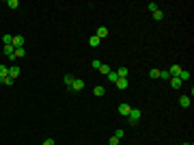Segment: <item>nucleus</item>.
Listing matches in <instances>:
<instances>
[{"label": "nucleus", "mask_w": 194, "mask_h": 145, "mask_svg": "<svg viewBox=\"0 0 194 145\" xmlns=\"http://www.w3.org/2000/svg\"><path fill=\"white\" fill-rule=\"evenodd\" d=\"M140 115H142V113H140L138 108H132V111H130V115H127V124H132V126H134V124H138Z\"/></svg>", "instance_id": "obj_1"}, {"label": "nucleus", "mask_w": 194, "mask_h": 145, "mask_svg": "<svg viewBox=\"0 0 194 145\" xmlns=\"http://www.w3.org/2000/svg\"><path fill=\"white\" fill-rule=\"evenodd\" d=\"M130 111H132V106H130V104H125V102H121V104H119V113L123 115V117H127V115H130Z\"/></svg>", "instance_id": "obj_2"}, {"label": "nucleus", "mask_w": 194, "mask_h": 145, "mask_svg": "<svg viewBox=\"0 0 194 145\" xmlns=\"http://www.w3.org/2000/svg\"><path fill=\"white\" fill-rule=\"evenodd\" d=\"M71 89H74V91H82V89H84V80L74 78V82H71Z\"/></svg>", "instance_id": "obj_3"}, {"label": "nucleus", "mask_w": 194, "mask_h": 145, "mask_svg": "<svg viewBox=\"0 0 194 145\" xmlns=\"http://www.w3.org/2000/svg\"><path fill=\"white\" fill-rule=\"evenodd\" d=\"M11 43H13V48H24V37L22 35H15Z\"/></svg>", "instance_id": "obj_4"}, {"label": "nucleus", "mask_w": 194, "mask_h": 145, "mask_svg": "<svg viewBox=\"0 0 194 145\" xmlns=\"http://www.w3.org/2000/svg\"><path fill=\"white\" fill-rule=\"evenodd\" d=\"M17 76H19V67H17V65H11V67H9V78L15 80Z\"/></svg>", "instance_id": "obj_5"}, {"label": "nucleus", "mask_w": 194, "mask_h": 145, "mask_svg": "<svg viewBox=\"0 0 194 145\" xmlns=\"http://www.w3.org/2000/svg\"><path fill=\"white\" fill-rule=\"evenodd\" d=\"M95 37L106 39V37H108V28H106V26H99V28H97V33H95Z\"/></svg>", "instance_id": "obj_6"}, {"label": "nucleus", "mask_w": 194, "mask_h": 145, "mask_svg": "<svg viewBox=\"0 0 194 145\" xmlns=\"http://www.w3.org/2000/svg\"><path fill=\"white\" fill-rule=\"evenodd\" d=\"M114 85H116V89H121V91H123V89H127V85H130V82H127V78H119Z\"/></svg>", "instance_id": "obj_7"}, {"label": "nucleus", "mask_w": 194, "mask_h": 145, "mask_svg": "<svg viewBox=\"0 0 194 145\" xmlns=\"http://www.w3.org/2000/svg\"><path fill=\"white\" fill-rule=\"evenodd\" d=\"M151 15H153V20H155V22H162V20H164V11H162V9H155Z\"/></svg>", "instance_id": "obj_8"}, {"label": "nucleus", "mask_w": 194, "mask_h": 145, "mask_svg": "<svg viewBox=\"0 0 194 145\" xmlns=\"http://www.w3.org/2000/svg\"><path fill=\"white\" fill-rule=\"evenodd\" d=\"M177 78H179V80H181V82H185V80H190V71H188V69H181V71H179V76H177Z\"/></svg>", "instance_id": "obj_9"}, {"label": "nucleus", "mask_w": 194, "mask_h": 145, "mask_svg": "<svg viewBox=\"0 0 194 145\" xmlns=\"http://www.w3.org/2000/svg\"><path fill=\"white\" fill-rule=\"evenodd\" d=\"M127 74H130L127 67H119V69H116V76H119V78H127Z\"/></svg>", "instance_id": "obj_10"}, {"label": "nucleus", "mask_w": 194, "mask_h": 145, "mask_svg": "<svg viewBox=\"0 0 194 145\" xmlns=\"http://www.w3.org/2000/svg\"><path fill=\"white\" fill-rule=\"evenodd\" d=\"M181 85H183V82H181L177 76H173V78H171V87H173V89H181Z\"/></svg>", "instance_id": "obj_11"}, {"label": "nucleus", "mask_w": 194, "mask_h": 145, "mask_svg": "<svg viewBox=\"0 0 194 145\" xmlns=\"http://www.w3.org/2000/svg\"><path fill=\"white\" fill-rule=\"evenodd\" d=\"M24 54H26V50H24V48H15V54H13V56H11V59H13V61H15V59H22V56H24Z\"/></svg>", "instance_id": "obj_12"}, {"label": "nucleus", "mask_w": 194, "mask_h": 145, "mask_svg": "<svg viewBox=\"0 0 194 145\" xmlns=\"http://www.w3.org/2000/svg\"><path fill=\"white\" fill-rule=\"evenodd\" d=\"M179 106H183V108L190 106V98H188V95H181V98H179Z\"/></svg>", "instance_id": "obj_13"}, {"label": "nucleus", "mask_w": 194, "mask_h": 145, "mask_svg": "<svg viewBox=\"0 0 194 145\" xmlns=\"http://www.w3.org/2000/svg\"><path fill=\"white\" fill-rule=\"evenodd\" d=\"M179 71H181V67L179 65H173L171 69H168V74H171V78H173V76H179Z\"/></svg>", "instance_id": "obj_14"}, {"label": "nucleus", "mask_w": 194, "mask_h": 145, "mask_svg": "<svg viewBox=\"0 0 194 145\" xmlns=\"http://www.w3.org/2000/svg\"><path fill=\"white\" fill-rule=\"evenodd\" d=\"M93 93H95V95H97V98H102V95H104V93H106V91H104V87H102V85H97V87H95V89H93Z\"/></svg>", "instance_id": "obj_15"}, {"label": "nucleus", "mask_w": 194, "mask_h": 145, "mask_svg": "<svg viewBox=\"0 0 194 145\" xmlns=\"http://www.w3.org/2000/svg\"><path fill=\"white\" fill-rule=\"evenodd\" d=\"M5 76H9V67L0 63V78H5Z\"/></svg>", "instance_id": "obj_16"}, {"label": "nucleus", "mask_w": 194, "mask_h": 145, "mask_svg": "<svg viewBox=\"0 0 194 145\" xmlns=\"http://www.w3.org/2000/svg\"><path fill=\"white\" fill-rule=\"evenodd\" d=\"M88 43H91V45H93V48H97V45H99V43H102V39H99V37H95V35H93V37H91V39H88Z\"/></svg>", "instance_id": "obj_17"}, {"label": "nucleus", "mask_w": 194, "mask_h": 145, "mask_svg": "<svg viewBox=\"0 0 194 145\" xmlns=\"http://www.w3.org/2000/svg\"><path fill=\"white\" fill-rule=\"evenodd\" d=\"M110 71H112V69H110L108 65H102V67H99V74H102V76H108Z\"/></svg>", "instance_id": "obj_18"}, {"label": "nucleus", "mask_w": 194, "mask_h": 145, "mask_svg": "<svg viewBox=\"0 0 194 145\" xmlns=\"http://www.w3.org/2000/svg\"><path fill=\"white\" fill-rule=\"evenodd\" d=\"M160 78H164V80H171V74H168V69H160Z\"/></svg>", "instance_id": "obj_19"}, {"label": "nucleus", "mask_w": 194, "mask_h": 145, "mask_svg": "<svg viewBox=\"0 0 194 145\" xmlns=\"http://www.w3.org/2000/svg\"><path fill=\"white\" fill-rule=\"evenodd\" d=\"M7 7H9V9H17L19 2H17V0H7Z\"/></svg>", "instance_id": "obj_20"}, {"label": "nucleus", "mask_w": 194, "mask_h": 145, "mask_svg": "<svg viewBox=\"0 0 194 145\" xmlns=\"http://www.w3.org/2000/svg\"><path fill=\"white\" fill-rule=\"evenodd\" d=\"M0 82H2V85H7V87H11V85H13V78L5 76V78H0Z\"/></svg>", "instance_id": "obj_21"}, {"label": "nucleus", "mask_w": 194, "mask_h": 145, "mask_svg": "<svg viewBox=\"0 0 194 145\" xmlns=\"http://www.w3.org/2000/svg\"><path fill=\"white\" fill-rule=\"evenodd\" d=\"M108 80H110V82H116V80H119L116 71H110V74H108Z\"/></svg>", "instance_id": "obj_22"}, {"label": "nucleus", "mask_w": 194, "mask_h": 145, "mask_svg": "<svg viewBox=\"0 0 194 145\" xmlns=\"http://www.w3.org/2000/svg\"><path fill=\"white\" fill-rule=\"evenodd\" d=\"M63 80H65V85H67V87L71 89V82H74V76H69V74H67V76H65Z\"/></svg>", "instance_id": "obj_23"}, {"label": "nucleus", "mask_w": 194, "mask_h": 145, "mask_svg": "<svg viewBox=\"0 0 194 145\" xmlns=\"http://www.w3.org/2000/svg\"><path fill=\"white\" fill-rule=\"evenodd\" d=\"M149 76H151V78H160V69H155V67H153V69L149 71Z\"/></svg>", "instance_id": "obj_24"}, {"label": "nucleus", "mask_w": 194, "mask_h": 145, "mask_svg": "<svg viewBox=\"0 0 194 145\" xmlns=\"http://www.w3.org/2000/svg\"><path fill=\"white\" fill-rule=\"evenodd\" d=\"M123 136H125V132H123V130H121V128H119V130L114 132V139H119V141H121V139H123Z\"/></svg>", "instance_id": "obj_25"}, {"label": "nucleus", "mask_w": 194, "mask_h": 145, "mask_svg": "<svg viewBox=\"0 0 194 145\" xmlns=\"http://www.w3.org/2000/svg\"><path fill=\"white\" fill-rule=\"evenodd\" d=\"M147 9H149V11H151V13H153V11H155V9H158V5H155V2H149V5H147Z\"/></svg>", "instance_id": "obj_26"}, {"label": "nucleus", "mask_w": 194, "mask_h": 145, "mask_svg": "<svg viewBox=\"0 0 194 145\" xmlns=\"http://www.w3.org/2000/svg\"><path fill=\"white\" fill-rule=\"evenodd\" d=\"M2 41H5V45H7V43H11V41H13V37H11V35H5V37H2Z\"/></svg>", "instance_id": "obj_27"}, {"label": "nucleus", "mask_w": 194, "mask_h": 145, "mask_svg": "<svg viewBox=\"0 0 194 145\" xmlns=\"http://www.w3.org/2000/svg\"><path fill=\"white\" fill-rule=\"evenodd\" d=\"M108 145H119V139H114V136H110V141H108Z\"/></svg>", "instance_id": "obj_28"}, {"label": "nucleus", "mask_w": 194, "mask_h": 145, "mask_svg": "<svg viewBox=\"0 0 194 145\" xmlns=\"http://www.w3.org/2000/svg\"><path fill=\"white\" fill-rule=\"evenodd\" d=\"M91 65H93V67H95V69H99V67H102V63H99V61H97V59H95V61H93V63H91Z\"/></svg>", "instance_id": "obj_29"}, {"label": "nucleus", "mask_w": 194, "mask_h": 145, "mask_svg": "<svg viewBox=\"0 0 194 145\" xmlns=\"http://www.w3.org/2000/svg\"><path fill=\"white\" fill-rule=\"evenodd\" d=\"M43 145H54V139H45V141H43Z\"/></svg>", "instance_id": "obj_30"}, {"label": "nucleus", "mask_w": 194, "mask_h": 145, "mask_svg": "<svg viewBox=\"0 0 194 145\" xmlns=\"http://www.w3.org/2000/svg\"><path fill=\"white\" fill-rule=\"evenodd\" d=\"M183 145H192V143H183Z\"/></svg>", "instance_id": "obj_31"}]
</instances>
